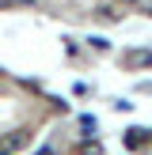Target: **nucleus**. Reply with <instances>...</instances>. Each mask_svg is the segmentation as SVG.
Returning <instances> with one entry per match:
<instances>
[{
	"mask_svg": "<svg viewBox=\"0 0 152 155\" xmlns=\"http://www.w3.org/2000/svg\"><path fill=\"white\" fill-rule=\"evenodd\" d=\"M126 64H129V68L152 64V49H133V53H126Z\"/></svg>",
	"mask_w": 152,
	"mask_h": 155,
	"instance_id": "nucleus-1",
	"label": "nucleus"
},
{
	"mask_svg": "<svg viewBox=\"0 0 152 155\" xmlns=\"http://www.w3.org/2000/svg\"><path fill=\"white\" fill-rule=\"evenodd\" d=\"M23 144H27V129H15V133L4 140V151H15V148H23Z\"/></svg>",
	"mask_w": 152,
	"mask_h": 155,
	"instance_id": "nucleus-2",
	"label": "nucleus"
},
{
	"mask_svg": "<svg viewBox=\"0 0 152 155\" xmlns=\"http://www.w3.org/2000/svg\"><path fill=\"white\" fill-rule=\"evenodd\" d=\"M0 155H8V151H0Z\"/></svg>",
	"mask_w": 152,
	"mask_h": 155,
	"instance_id": "nucleus-3",
	"label": "nucleus"
}]
</instances>
